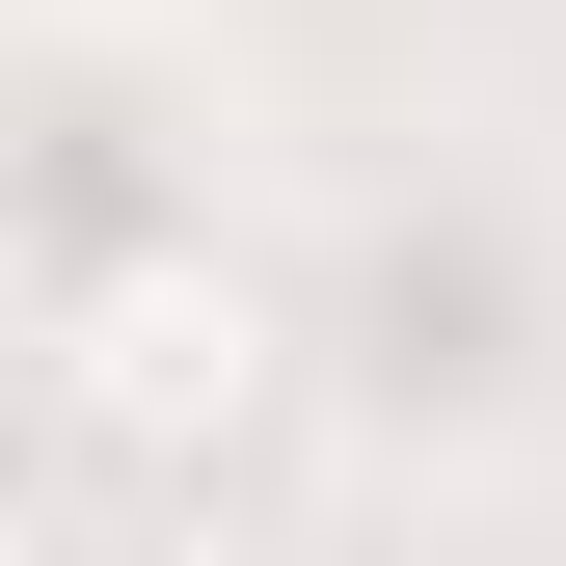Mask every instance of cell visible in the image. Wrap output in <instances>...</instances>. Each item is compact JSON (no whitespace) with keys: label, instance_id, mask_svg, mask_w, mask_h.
Returning <instances> with one entry per match:
<instances>
[{"label":"cell","instance_id":"1","mask_svg":"<svg viewBox=\"0 0 566 566\" xmlns=\"http://www.w3.org/2000/svg\"><path fill=\"white\" fill-rule=\"evenodd\" d=\"M270 270H217V243H108L82 297H54V432H82L108 485H189V459H243L270 432Z\"/></svg>","mask_w":566,"mask_h":566}]
</instances>
